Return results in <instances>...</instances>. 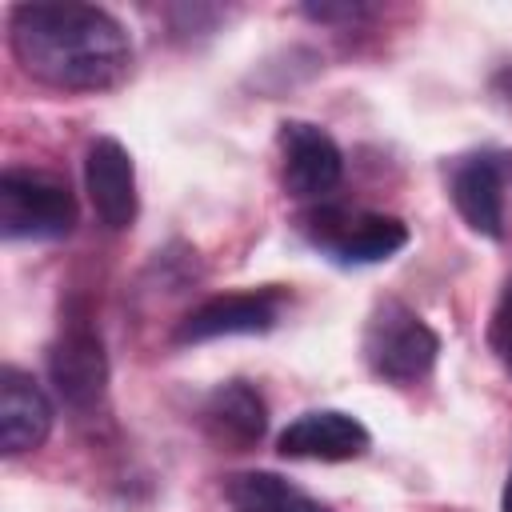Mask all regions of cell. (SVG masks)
Returning a JSON list of instances; mask_svg holds the SVG:
<instances>
[{"label": "cell", "mask_w": 512, "mask_h": 512, "mask_svg": "<svg viewBox=\"0 0 512 512\" xmlns=\"http://www.w3.org/2000/svg\"><path fill=\"white\" fill-rule=\"evenodd\" d=\"M304 240L336 264H380L392 260L408 244V224L388 212L348 208V204H316L300 216Z\"/></svg>", "instance_id": "obj_4"}, {"label": "cell", "mask_w": 512, "mask_h": 512, "mask_svg": "<svg viewBox=\"0 0 512 512\" xmlns=\"http://www.w3.org/2000/svg\"><path fill=\"white\" fill-rule=\"evenodd\" d=\"M200 424L220 448L244 452V448L260 444V436L268 428V404L252 384L228 380L208 392V400L200 408Z\"/></svg>", "instance_id": "obj_12"}, {"label": "cell", "mask_w": 512, "mask_h": 512, "mask_svg": "<svg viewBox=\"0 0 512 512\" xmlns=\"http://www.w3.org/2000/svg\"><path fill=\"white\" fill-rule=\"evenodd\" d=\"M48 380L56 396L76 408L92 412L108 392V352L88 300H68L60 312V328L48 344Z\"/></svg>", "instance_id": "obj_2"}, {"label": "cell", "mask_w": 512, "mask_h": 512, "mask_svg": "<svg viewBox=\"0 0 512 512\" xmlns=\"http://www.w3.org/2000/svg\"><path fill=\"white\" fill-rule=\"evenodd\" d=\"M280 304H284L280 288H244V292L208 296L172 328V344H204V340H220V336H260L280 320Z\"/></svg>", "instance_id": "obj_6"}, {"label": "cell", "mask_w": 512, "mask_h": 512, "mask_svg": "<svg viewBox=\"0 0 512 512\" xmlns=\"http://www.w3.org/2000/svg\"><path fill=\"white\" fill-rule=\"evenodd\" d=\"M16 64L56 92H104L132 68L124 24L96 4H16L8 20Z\"/></svg>", "instance_id": "obj_1"}, {"label": "cell", "mask_w": 512, "mask_h": 512, "mask_svg": "<svg viewBox=\"0 0 512 512\" xmlns=\"http://www.w3.org/2000/svg\"><path fill=\"white\" fill-rule=\"evenodd\" d=\"M488 344H492L496 360L512 372V312H508V308H500V304H496L492 324H488Z\"/></svg>", "instance_id": "obj_14"}, {"label": "cell", "mask_w": 512, "mask_h": 512, "mask_svg": "<svg viewBox=\"0 0 512 512\" xmlns=\"http://www.w3.org/2000/svg\"><path fill=\"white\" fill-rule=\"evenodd\" d=\"M500 308H508V312H512V276H508V284H504V296H500Z\"/></svg>", "instance_id": "obj_17"}, {"label": "cell", "mask_w": 512, "mask_h": 512, "mask_svg": "<svg viewBox=\"0 0 512 512\" xmlns=\"http://www.w3.org/2000/svg\"><path fill=\"white\" fill-rule=\"evenodd\" d=\"M72 228H76V200L60 176L40 168H8L0 176L4 240H60Z\"/></svg>", "instance_id": "obj_5"}, {"label": "cell", "mask_w": 512, "mask_h": 512, "mask_svg": "<svg viewBox=\"0 0 512 512\" xmlns=\"http://www.w3.org/2000/svg\"><path fill=\"white\" fill-rule=\"evenodd\" d=\"M504 512H512V468H508V484H504Z\"/></svg>", "instance_id": "obj_16"}, {"label": "cell", "mask_w": 512, "mask_h": 512, "mask_svg": "<svg viewBox=\"0 0 512 512\" xmlns=\"http://www.w3.org/2000/svg\"><path fill=\"white\" fill-rule=\"evenodd\" d=\"M364 364L388 384H416L436 368L440 336L404 300H380L364 324Z\"/></svg>", "instance_id": "obj_3"}, {"label": "cell", "mask_w": 512, "mask_h": 512, "mask_svg": "<svg viewBox=\"0 0 512 512\" xmlns=\"http://www.w3.org/2000/svg\"><path fill=\"white\" fill-rule=\"evenodd\" d=\"M372 444L368 428L340 408H312L300 412L276 440L280 456L288 460H320V464H340V460H356L364 456Z\"/></svg>", "instance_id": "obj_9"}, {"label": "cell", "mask_w": 512, "mask_h": 512, "mask_svg": "<svg viewBox=\"0 0 512 512\" xmlns=\"http://www.w3.org/2000/svg\"><path fill=\"white\" fill-rule=\"evenodd\" d=\"M84 188L92 200L96 220L108 232H124L136 220L140 196H136V164L132 152L116 136H96L84 152Z\"/></svg>", "instance_id": "obj_8"}, {"label": "cell", "mask_w": 512, "mask_h": 512, "mask_svg": "<svg viewBox=\"0 0 512 512\" xmlns=\"http://www.w3.org/2000/svg\"><path fill=\"white\" fill-rule=\"evenodd\" d=\"M500 80H508V92H512V68H504V72H500ZM508 100H512V96H508Z\"/></svg>", "instance_id": "obj_18"}, {"label": "cell", "mask_w": 512, "mask_h": 512, "mask_svg": "<svg viewBox=\"0 0 512 512\" xmlns=\"http://www.w3.org/2000/svg\"><path fill=\"white\" fill-rule=\"evenodd\" d=\"M224 496L236 512H332L328 504H320L276 472H236L228 476Z\"/></svg>", "instance_id": "obj_13"}, {"label": "cell", "mask_w": 512, "mask_h": 512, "mask_svg": "<svg viewBox=\"0 0 512 512\" xmlns=\"http://www.w3.org/2000/svg\"><path fill=\"white\" fill-rule=\"evenodd\" d=\"M280 180L284 192L296 200H320L340 184L344 156L340 144L312 120H284L280 124Z\"/></svg>", "instance_id": "obj_7"}, {"label": "cell", "mask_w": 512, "mask_h": 512, "mask_svg": "<svg viewBox=\"0 0 512 512\" xmlns=\"http://www.w3.org/2000/svg\"><path fill=\"white\" fill-rule=\"evenodd\" d=\"M448 192H452L460 220L476 236H488V240L504 236V168L496 156L476 152V156L456 160L448 176Z\"/></svg>", "instance_id": "obj_10"}, {"label": "cell", "mask_w": 512, "mask_h": 512, "mask_svg": "<svg viewBox=\"0 0 512 512\" xmlns=\"http://www.w3.org/2000/svg\"><path fill=\"white\" fill-rule=\"evenodd\" d=\"M304 16H312V20H360V16H368V8H360V4H308Z\"/></svg>", "instance_id": "obj_15"}, {"label": "cell", "mask_w": 512, "mask_h": 512, "mask_svg": "<svg viewBox=\"0 0 512 512\" xmlns=\"http://www.w3.org/2000/svg\"><path fill=\"white\" fill-rule=\"evenodd\" d=\"M52 432V400L44 388L20 372L4 368L0 372V448L4 456H24L36 452Z\"/></svg>", "instance_id": "obj_11"}]
</instances>
